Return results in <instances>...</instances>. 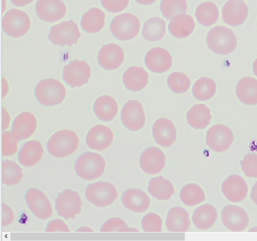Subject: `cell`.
<instances>
[{
	"label": "cell",
	"instance_id": "6da1fadb",
	"mask_svg": "<svg viewBox=\"0 0 257 241\" xmlns=\"http://www.w3.org/2000/svg\"><path fill=\"white\" fill-rule=\"evenodd\" d=\"M206 42L212 51L223 55L232 53L237 45V39L232 30L222 26H216L209 30Z\"/></svg>",
	"mask_w": 257,
	"mask_h": 241
},
{
	"label": "cell",
	"instance_id": "7a4b0ae2",
	"mask_svg": "<svg viewBox=\"0 0 257 241\" xmlns=\"http://www.w3.org/2000/svg\"><path fill=\"white\" fill-rule=\"evenodd\" d=\"M79 142V139L74 131L62 130L54 133L49 139L47 149L55 157H66L76 151Z\"/></svg>",
	"mask_w": 257,
	"mask_h": 241
},
{
	"label": "cell",
	"instance_id": "3957f363",
	"mask_svg": "<svg viewBox=\"0 0 257 241\" xmlns=\"http://www.w3.org/2000/svg\"><path fill=\"white\" fill-rule=\"evenodd\" d=\"M105 162L100 154L86 152L81 154L76 159L74 170L80 178L88 181L95 180L104 172Z\"/></svg>",
	"mask_w": 257,
	"mask_h": 241
},
{
	"label": "cell",
	"instance_id": "277c9868",
	"mask_svg": "<svg viewBox=\"0 0 257 241\" xmlns=\"http://www.w3.org/2000/svg\"><path fill=\"white\" fill-rule=\"evenodd\" d=\"M35 94L38 101L42 105L52 106L61 103L66 95L63 84L54 78L41 80L35 88Z\"/></svg>",
	"mask_w": 257,
	"mask_h": 241
},
{
	"label": "cell",
	"instance_id": "5b68a950",
	"mask_svg": "<svg viewBox=\"0 0 257 241\" xmlns=\"http://www.w3.org/2000/svg\"><path fill=\"white\" fill-rule=\"evenodd\" d=\"M141 24L135 15L124 13L116 16L110 24V30L115 38L126 41L134 38L139 33Z\"/></svg>",
	"mask_w": 257,
	"mask_h": 241
},
{
	"label": "cell",
	"instance_id": "8992f818",
	"mask_svg": "<svg viewBox=\"0 0 257 241\" xmlns=\"http://www.w3.org/2000/svg\"><path fill=\"white\" fill-rule=\"evenodd\" d=\"M87 200L97 207H105L112 204L117 197L116 187L106 181H98L88 184L85 190Z\"/></svg>",
	"mask_w": 257,
	"mask_h": 241
},
{
	"label": "cell",
	"instance_id": "52a82bcc",
	"mask_svg": "<svg viewBox=\"0 0 257 241\" xmlns=\"http://www.w3.org/2000/svg\"><path fill=\"white\" fill-rule=\"evenodd\" d=\"M30 26L29 16L20 10H10L3 18V31L6 34L12 37L19 38L24 36L29 31Z\"/></svg>",
	"mask_w": 257,
	"mask_h": 241
},
{
	"label": "cell",
	"instance_id": "ba28073f",
	"mask_svg": "<svg viewBox=\"0 0 257 241\" xmlns=\"http://www.w3.org/2000/svg\"><path fill=\"white\" fill-rule=\"evenodd\" d=\"M80 36L78 25L70 20L51 27L48 37L55 45L71 46L77 44Z\"/></svg>",
	"mask_w": 257,
	"mask_h": 241
},
{
	"label": "cell",
	"instance_id": "9c48e42d",
	"mask_svg": "<svg viewBox=\"0 0 257 241\" xmlns=\"http://www.w3.org/2000/svg\"><path fill=\"white\" fill-rule=\"evenodd\" d=\"M82 205L78 193L70 189H65L59 193L55 199V208L59 216L66 219L74 218L81 211Z\"/></svg>",
	"mask_w": 257,
	"mask_h": 241
},
{
	"label": "cell",
	"instance_id": "30bf717a",
	"mask_svg": "<svg viewBox=\"0 0 257 241\" xmlns=\"http://www.w3.org/2000/svg\"><path fill=\"white\" fill-rule=\"evenodd\" d=\"M91 68L86 61L74 60L66 65L63 70L64 81L71 87H80L88 82Z\"/></svg>",
	"mask_w": 257,
	"mask_h": 241
},
{
	"label": "cell",
	"instance_id": "8fae6325",
	"mask_svg": "<svg viewBox=\"0 0 257 241\" xmlns=\"http://www.w3.org/2000/svg\"><path fill=\"white\" fill-rule=\"evenodd\" d=\"M233 140L234 137L231 130L222 124L212 126L206 133V144L215 152L220 153L227 150Z\"/></svg>",
	"mask_w": 257,
	"mask_h": 241
},
{
	"label": "cell",
	"instance_id": "7c38bea8",
	"mask_svg": "<svg viewBox=\"0 0 257 241\" xmlns=\"http://www.w3.org/2000/svg\"><path fill=\"white\" fill-rule=\"evenodd\" d=\"M25 199L30 211L37 218L46 219L51 216V204L46 195L39 189L29 188L25 193Z\"/></svg>",
	"mask_w": 257,
	"mask_h": 241
},
{
	"label": "cell",
	"instance_id": "4fadbf2b",
	"mask_svg": "<svg viewBox=\"0 0 257 241\" xmlns=\"http://www.w3.org/2000/svg\"><path fill=\"white\" fill-rule=\"evenodd\" d=\"M123 126L132 131H137L145 125L146 116L141 103L137 100H130L123 106L120 113Z\"/></svg>",
	"mask_w": 257,
	"mask_h": 241
},
{
	"label": "cell",
	"instance_id": "5bb4252c",
	"mask_svg": "<svg viewBox=\"0 0 257 241\" xmlns=\"http://www.w3.org/2000/svg\"><path fill=\"white\" fill-rule=\"evenodd\" d=\"M221 217L224 225L231 231H242L249 223L246 212L238 206L227 205L224 206L221 212Z\"/></svg>",
	"mask_w": 257,
	"mask_h": 241
},
{
	"label": "cell",
	"instance_id": "9a60e30c",
	"mask_svg": "<svg viewBox=\"0 0 257 241\" xmlns=\"http://www.w3.org/2000/svg\"><path fill=\"white\" fill-rule=\"evenodd\" d=\"M139 163L142 170L148 174L154 175L160 172L166 163L164 152L155 147L146 148L141 153Z\"/></svg>",
	"mask_w": 257,
	"mask_h": 241
},
{
	"label": "cell",
	"instance_id": "2e32d148",
	"mask_svg": "<svg viewBox=\"0 0 257 241\" xmlns=\"http://www.w3.org/2000/svg\"><path fill=\"white\" fill-rule=\"evenodd\" d=\"M35 11L41 20L52 23L64 17L66 7L61 0H38L35 5Z\"/></svg>",
	"mask_w": 257,
	"mask_h": 241
},
{
	"label": "cell",
	"instance_id": "e0dca14e",
	"mask_svg": "<svg viewBox=\"0 0 257 241\" xmlns=\"http://www.w3.org/2000/svg\"><path fill=\"white\" fill-rule=\"evenodd\" d=\"M124 58L122 49L118 45L110 43L103 46L100 49L97 61L99 65L106 70L118 68Z\"/></svg>",
	"mask_w": 257,
	"mask_h": 241
},
{
	"label": "cell",
	"instance_id": "ac0fdd59",
	"mask_svg": "<svg viewBox=\"0 0 257 241\" xmlns=\"http://www.w3.org/2000/svg\"><path fill=\"white\" fill-rule=\"evenodd\" d=\"M248 8L243 0H229L222 9L224 22L231 26L242 24L247 18Z\"/></svg>",
	"mask_w": 257,
	"mask_h": 241
},
{
	"label": "cell",
	"instance_id": "d6986e66",
	"mask_svg": "<svg viewBox=\"0 0 257 241\" xmlns=\"http://www.w3.org/2000/svg\"><path fill=\"white\" fill-rule=\"evenodd\" d=\"M221 190L225 197L230 201L238 202L244 200L247 193V186L240 176L232 174L222 182Z\"/></svg>",
	"mask_w": 257,
	"mask_h": 241
},
{
	"label": "cell",
	"instance_id": "ffe728a7",
	"mask_svg": "<svg viewBox=\"0 0 257 241\" xmlns=\"http://www.w3.org/2000/svg\"><path fill=\"white\" fill-rule=\"evenodd\" d=\"M152 134L157 144L169 147L176 139L177 132L174 125L168 118L161 117L154 123L152 127Z\"/></svg>",
	"mask_w": 257,
	"mask_h": 241
},
{
	"label": "cell",
	"instance_id": "44dd1931",
	"mask_svg": "<svg viewBox=\"0 0 257 241\" xmlns=\"http://www.w3.org/2000/svg\"><path fill=\"white\" fill-rule=\"evenodd\" d=\"M113 140L111 129L103 125H97L90 129L86 136V143L91 149L103 151L108 148Z\"/></svg>",
	"mask_w": 257,
	"mask_h": 241
},
{
	"label": "cell",
	"instance_id": "7402d4cb",
	"mask_svg": "<svg viewBox=\"0 0 257 241\" xmlns=\"http://www.w3.org/2000/svg\"><path fill=\"white\" fill-rule=\"evenodd\" d=\"M145 62L151 71L161 73L170 69L172 63V58L167 50L161 47H155L147 53Z\"/></svg>",
	"mask_w": 257,
	"mask_h": 241
},
{
	"label": "cell",
	"instance_id": "603a6c76",
	"mask_svg": "<svg viewBox=\"0 0 257 241\" xmlns=\"http://www.w3.org/2000/svg\"><path fill=\"white\" fill-rule=\"evenodd\" d=\"M121 200L123 205L128 210L136 213L146 211L151 203L149 196L138 188H129L122 194Z\"/></svg>",
	"mask_w": 257,
	"mask_h": 241
},
{
	"label": "cell",
	"instance_id": "cb8c5ba5",
	"mask_svg": "<svg viewBox=\"0 0 257 241\" xmlns=\"http://www.w3.org/2000/svg\"><path fill=\"white\" fill-rule=\"evenodd\" d=\"M37 120L32 113L24 111L18 114L12 125V132L19 141L28 139L35 132Z\"/></svg>",
	"mask_w": 257,
	"mask_h": 241
},
{
	"label": "cell",
	"instance_id": "d4e9b609",
	"mask_svg": "<svg viewBox=\"0 0 257 241\" xmlns=\"http://www.w3.org/2000/svg\"><path fill=\"white\" fill-rule=\"evenodd\" d=\"M190 224L189 215L186 209L180 206H175L169 210L166 221L169 231L186 232Z\"/></svg>",
	"mask_w": 257,
	"mask_h": 241
},
{
	"label": "cell",
	"instance_id": "484cf974",
	"mask_svg": "<svg viewBox=\"0 0 257 241\" xmlns=\"http://www.w3.org/2000/svg\"><path fill=\"white\" fill-rule=\"evenodd\" d=\"M43 153V149L39 141H28L23 145L19 151V162L25 167L34 166L41 159Z\"/></svg>",
	"mask_w": 257,
	"mask_h": 241
},
{
	"label": "cell",
	"instance_id": "4316f807",
	"mask_svg": "<svg viewBox=\"0 0 257 241\" xmlns=\"http://www.w3.org/2000/svg\"><path fill=\"white\" fill-rule=\"evenodd\" d=\"M195 22L193 18L185 13L175 16L168 25V29L171 34L177 38L188 37L193 31Z\"/></svg>",
	"mask_w": 257,
	"mask_h": 241
},
{
	"label": "cell",
	"instance_id": "83f0119b",
	"mask_svg": "<svg viewBox=\"0 0 257 241\" xmlns=\"http://www.w3.org/2000/svg\"><path fill=\"white\" fill-rule=\"evenodd\" d=\"M148 78V73L143 68L131 66L123 73L122 80L128 90L138 91L146 87Z\"/></svg>",
	"mask_w": 257,
	"mask_h": 241
},
{
	"label": "cell",
	"instance_id": "f1b7e54d",
	"mask_svg": "<svg viewBox=\"0 0 257 241\" xmlns=\"http://www.w3.org/2000/svg\"><path fill=\"white\" fill-rule=\"evenodd\" d=\"M236 93L238 99L249 105L257 104V79L251 77L242 78L236 87Z\"/></svg>",
	"mask_w": 257,
	"mask_h": 241
},
{
	"label": "cell",
	"instance_id": "f546056e",
	"mask_svg": "<svg viewBox=\"0 0 257 241\" xmlns=\"http://www.w3.org/2000/svg\"><path fill=\"white\" fill-rule=\"evenodd\" d=\"M217 217L215 207L208 203L197 207L193 212L192 220L198 229L205 230L211 228Z\"/></svg>",
	"mask_w": 257,
	"mask_h": 241
},
{
	"label": "cell",
	"instance_id": "4dcf8cb0",
	"mask_svg": "<svg viewBox=\"0 0 257 241\" xmlns=\"http://www.w3.org/2000/svg\"><path fill=\"white\" fill-rule=\"evenodd\" d=\"M93 108L95 114L99 119L108 122L111 120L116 115L118 106L113 97L105 95L96 99Z\"/></svg>",
	"mask_w": 257,
	"mask_h": 241
},
{
	"label": "cell",
	"instance_id": "1f68e13d",
	"mask_svg": "<svg viewBox=\"0 0 257 241\" xmlns=\"http://www.w3.org/2000/svg\"><path fill=\"white\" fill-rule=\"evenodd\" d=\"M148 191L153 197L160 200H169L175 193L172 183L161 175L150 180Z\"/></svg>",
	"mask_w": 257,
	"mask_h": 241
},
{
	"label": "cell",
	"instance_id": "d6a6232c",
	"mask_svg": "<svg viewBox=\"0 0 257 241\" xmlns=\"http://www.w3.org/2000/svg\"><path fill=\"white\" fill-rule=\"evenodd\" d=\"M105 18L102 11L97 8H92L83 15L80 21L81 27L87 33H97L103 27Z\"/></svg>",
	"mask_w": 257,
	"mask_h": 241
},
{
	"label": "cell",
	"instance_id": "836d02e7",
	"mask_svg": "<svg viewBox=\"0 0 257 241\" xmlns=\"http://www.w3.org/2000/svg\"><path fill=\"white\" fill-rule=\"evenodd\" d=\"M187 122L195 129H203L210 123V109L204 104H196L188 111Z\"/></svg>",
	"mask_w": 257,
	"mask_h": 241
},
{
	"label": "cell",
	"instance_id": "e575fe53",
	"mask_svg": "<svg viewBox=\"0 0 257 241\" xmlns=\"http://www.w3.org/2000/svg\"><path fill=\"white\" fill-rule=\"evenodd\" d=\"M166 33V23L161 18L155 17L149 19L144 23L142 35L148 41L155 42L161 40Z\"/></svg>",
	"mask_w": 257,
	"mask_h": 241
},
{
	"label": "cell",
	"instance_id": "d590c367",
	"mask_svg": "<svg viewBox=\"0 0 257 241\" xmlns=\"http://www.w3.org/2000/svg\"><path fill=\"white\" fill-rule=\"evenodd\" d=\"M24 175L22 168L15 162L6 159L2 162V181L8 186L18 184Z\"/></svg>",
	"mask_w": 257,
	"mask_h": 241
},
{
	"label": "cell",
	"instance_id": "8d00e7d4",
	"mask_svg": "<svg viewBox=\"0 0 257 241\" xmlns=\"http://www.w3.org/2000/svg\"><path fill=\"white\" fill-rule=\"evenodd\" d=\"M219 15V10L215 4L206 2L200 4L196 8L195 16L201 25L209 27L214 24Z\"/></svg>",
	"mask_w": 257,
	"mask_h": 241
},
{
	"label": "cell",
	"instance_id": "74e56055",
	"mask_svg": "<svg viewBox=\"0 0 257 241\" xmlns=\"http://www.w3.org/2000/svg\"><path fill=\"white\" fill-rule=\"evenodd\" d=\"M180 198L187 206H195L204 201L205 196L203 189L195 183L184 185L180 190Z\"/></svg>",
	"mask_w": 257,
	"mask_h": 241
},
{
	"label": "cell",
	"instance_id": "f35d334b",
	"mask_svg": "<svg viewBox=\"0 0 257 241\" xmlns=\"http://www.w3.org/2000/svg\"><path fill=\"white\" fill-rule=\"evenodd\" d=\"M216 84L213 80L208 77L198 79L192 88V93L198 100L204 101L210 99L216 91Z\"/></svg>",
	"mask_w": 257,
	"mask_h": 241
},
{
	"label": "cell",
	"instance_id": "ab89813d",
	"mask_svg": "<svg viewBox=\"0 0 257 241\" xmlns=\"http://www.w3.org/2000/svg\"><path fill=\"white\" fill-rule=\"evenodd\" d=\"M187 9L186 0H162L160 4V10L168 20H171L177 14L185 13Z\"/></svg>",
	"mask_w": 257,
	"mask_h": 241
},
{
	"label": "cell",
	"instance_id": "60d3db41",
	"mask_svg": "<svg viewBox=\"0 0 257 241\" xmlns=\"http://www.w3.org/2000/svg\"><path fill=\"white\" fill-rule=\"evenodd\" d=\"M190 80L187 75L181 72L171 73L167 78L169 88L177 94L186 92L190 87Z\"/></svg>",
	"mask_w": 257,
	"mask_h": 241
},
{
	"label": "cell",
	"instance_id": "b9f144b4",
	"mask_svg": "<svg viewBox=\"0 0 257 241\" xmlns=\"http://www.w3.org/2000/svg\"><path fill=\"white\" fill-rule=\"evenodd\" d=\"M101 232H139L136 228L130 227L126 223L118 217H112L104 221L100 227Z\"/></svg>",
	"mask_w": 257,
	"mask_h": 241
},
{
	"label": "cell",
	"instance_id": "7bdbcfd3",
	"mask_svg": "<svg viewBox=\"0 0 257 241\" xmlns=\"http://www.w3.org/2000/svg\"><path fill=\"white\" fill-rule=\"evenodd\" d=\"M142 227L145 232H161L162 221L160 216L156 213H147L142 219Z\"/></svg>",
	"mask_w": 257,
	"mask_h": 241
},
{
	"label": "cell",
	"instance_id": "ee69618b",
	"mask_svg": "<svg viewBox=\"0 0 257 241\" xmlns=\"http://www.w3.org/2000/svg\"><path fill=\"white\" fill-rule=\"evenodd\" d=\"M19 140L12 132L5 131L2 135V154L5 156H11L17 152Z\"/></svg>",
	"mask_w": 257,
	"mask_h": 241
},
{
	"label": "cell",
	"instance_id": "f6af8a7d",
	"mask_svg": "<svg viewBox=\"0 0 257 241\" xmlns=\"http://www.w3.org/2000/svg\"><path fill=\"white\" fill-rule=\"evenodd\" d=\"M241 170L248 177L257 178V154L248 153L240 161Z\"/></svg>",
	"mask_w": 257,
	"mask_h": 241
},
{
	"label": "cell",
	"instance_id": "bcb514c9",
	"mask_svg": "<svg viewBox=\"0 0 257 241\" xmlns=\"http://www.w3.org/2000/svg\"><path fill=\"white\" fill-rule=\"evenodd\" d=\"M129 0H101L102 6L108 12L119 13L127 6Z\"/></svg>",
	"mask_w": 257,
	"mask_h": 241
},
{
	"label": "cell",
	"instance_id": "7dc6e473",
	"mask_svg": "<svg viewBox=\"0 0 257 241\" xmlns=\"http://www.w3.org/2000/svg\"><path fill=\"white\" fill-rule=\"evenodd\" d=\"M47 232H69L67 224L61 219H54L49 221L46 227Z\"/></svg>",
	"mask_w": 257,
	"mask_h": 241
},
{
	"label": "cell",
	"instance_id": "c3c4849f",
	"mask_svg": "<svg viewBox=\"0 0 257 241\" xmlns=\"http://www.w3.org/2000/svg\"><path fill=\"white\" fill-rule=\"evenodd\" d=\"M14 214L12 209L6 204L2 203V225L7 226L14 221Z\"/></svg>",
	"mask_w": 257,
	"mask_h": 241
},
{
	"label": "cell",
	"instance_id": "681fc988",
	"mask_svg": "<svg viewBox=\"0 0 257 241\" xmlns=\"http://www.w3.org/2000/svg\"><path fill=\"white\" fill-rule=\"evenodd\" d=\"M250 196L251 200L257 205V181L252 187Z\"/></svg>",
	"mask_w": 257,
	"mask_h": 241
},
{
	"label": "cell",
	"instance_id": "f907efd6",
	"mask_svg": "<svg viewBox=\"0 0 257 241\" xmlns=\"http://www.w3.org/2000/svg\"><path fill=\"white\" fill-rule=\"evenodd\" d=\"M11 3L15 6L17 7H23L25 6L34 0H10Z\"/></svg>",
	"mask_w": 257,
	"mask_h": 241
},
{
	"label": "cell",
	"instance_id": "816d5d0a",
	"mask_svg": "<svg viewBox=\"0 0 257 241\" xmlns=\"http://www.w3.org/2000/svg\"><path fill=\"white\" fill-rule=\"evenodd\" d=\"M138 3L143 5H150L155 3L156 0H135Z\"/></svg>",
	"mask_w": 257,
	"mask_h": 241
},
{
	"label": "cell",
	"instance_id": "f5cc1de1",
	"mask_svg": "<svg viewBox=\"0 0 257 241\" xmlns=\"http://www.w3.org/2000/svg\"><path fill=\"white\" fill-rule=\"evenodd\" d=\"M252 69L254 74L257 76V59L253 62Z\"/></svg>",
	"mask_w": 257,
	"mask_h": 241
}]
</instances>
